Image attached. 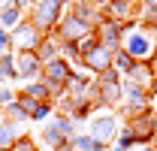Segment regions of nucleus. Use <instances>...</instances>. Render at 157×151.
Listing matches in <instances>:
<instances>
[{"label": "nucleus", "instance_id": "nucleus-1", "mask_svg": "<svg viewBox=\"0 0 157 151\" xmlns=\"http://www.w3.org/2000/svg\"><path fill=\"white\" fill-rule=\"evenodd\" d=\"M121 30H124L121 48L133 57V60H154V55H157V27L154 24H139V27H133L127 21V24H121Z\"/></svg>", "mask_w": 157, "mask_h": 151}, {"label": "nucleus", "instance_id": "nucleus-2", "mask_svg": "<svg viewBox=\"0 0 157 151\" xmlns=\"http://www.w3.org/2000/svg\"><path fill=\"white\" fill-rule=\"evenodd\" d=\"M67 6H70V0H36V3L30 6L27 18H30V24L45 37V33H55V30H58L60 18L67 15Z\"/></svg>", "mask_w": 157, "mask_h": 151}, {"label": "nucleus", "instance_id": "nucleus-3", "mask_svg": "<svg viewBox=\"0 0 157 151\" xmlns=\"http://www.w3.org/2000/svg\"><path fill=\"white\" fill-rule=\"evenodd\" d=\"M9 37H12V52H36L39 42H42V33L30 24L27 15H24V18L9 30Z\"/></svg>", "mask_w": 157, "mask_h": 151}, {"label": "nucleus", "instance_id": "nucleus-4", "mask_svg": "<svg viewBox=\"0 0 157 151\" xmlns=\"http://www.w3.org/2000/svg\"><path fill=\"white\" fill-rule=\"evenodd\" d=\"M118 118L115 115H94L91 118V127H88V133L97 139V145L103 151L109 148V145H115V139H118Z\"/></svg>", "mask_w": 157, "mask_h": 151}, {"label": "nucleus", "instance_id": "nucleus-5", "mask_svg": "<svg viewBox=\"0 0 157 151\" xmlns=\"http://www.w3.org/2000/svg\"><path fill=\"white\" fill-rule=\"evenodd\" d=\"M60 37V42H82V39L88 37V33H94V27H88L82 18H76L73 12H67L63 18H60L58 30H55Z\"/></svg>", "mask_w": 157, "mask_h": 151}, {"label": "nucleus", "instance_id": "nucleus-6", "mask_svg": "<svg viewBox=\"0 0 157 151\" xmlns=\"http://www.w3.org/2000/svg\"><path fill=\"white\" fill-rule=\"evenodd\" d=\"M82 67L88 70L91 76H100V73H106L109 67H112V52L109 48H103V45H94V48H88L85 55H82Z\"/></svg>", "mask_w": 157, "mask_h": 151}, {"label": "nucleus", "instance_id": "nucleus-7", "mask_svg": "<svg viewBox=\"0 0 157 151\" xmlns=\"http://www.w3.org/2000/svg\"><path fill=\"white\" fill-rule=\"evenodd\" d=\"M15 73H18V82H33L42 76V60L36 57V52H15Z\"/></svg>", "mask_w": 157, "mask_h": 151}, {"label": "nucleus", "instance_id": "nucleus-8", "mask_svg": "<svg viewBox=\"0 0 157 151\" xmlns=\"http://www.w3.org/2000/svg\"><path fill=\"white\" fill-rule=\"evenodd\" d=\"M94 33H97V42L103 45V48H109L112 55H115L118 48H121V42H124V30H121V24L112 21V18H106Z\"/></svg>", "mask_w": 157, "mask_h": 151}, {"label": "nucleus", "instance_id": "nucleus-9", "mask_svg": "<svg viewBox=\"0 0 157 151\" xmlns=\"http://www.w3.org/2000/svg\"><path fill=\"white\" fill-rule=\"evenodd\" d=\"M70 12H73L76 18H82V21H85V24H88V27H94V30H97L100 24L106 21V12L100 9V6H97V3H94V0H76Z\"/></svg>", "mask_w": 157, "mask_h": 151}, {"label": "nucleus", "instance_id": "nucleus-10", "mask_svg": "<svg viewBox=\"0 0 157 151\" xmlns=\"http://www.w3.org/2000/svg\"><path fill=\"white\" fill-rule=\"evenodd\" d=\"M154 73H157V70H154L151 60H136V67L124 76V79H127L130 85H136V88H145V91H148L151 82H154Z\"/></svg>", "mask_w": 157, "mask_h": 151}, {"label": "nucleus", "instance_id": "nucleus-11", "mask_svg": "<svg viewBox=\"0 0 157 151\" xmlns=\"http://www.w3.org/2000/svg\"><path fill=\"white\" fill-rule=\"evenodd\" d=\"M133 9H136L133 0H109L106 3V18L118 21V24H127L130 15H133Z\"/></svg>", "mask_w": 157, "mask_h": 151}, {"label": "nucleus", "instance_id": "nucleus-12", "mask_svg": "<svg viewBox=\"0 0 157 151\" xmlns=\"http://www.w3.org/2000/svg\"><path fill=\"white\" fill-rule=\"evenodd\" d=\"M0 112H3V121H9V124H15V127H24V124L30 121V112H27V109L18 103V97H15L12 103L0 106Z\"/></svg>", "mask_w": 157, "mask_h": 151}, {"label": "nucleus", "instance_id": "nucleus-13", "mask_svg": "<svg viewBox=\"0 0 157 151\" xmlns=\"http://www.w3.org/2000/svg\"><path fill=\"white\" fill-rule=\"evenodd\" d=\"M36 57L42 64L60 57V37L58 33H45V37H42V42H39V48H36Z\"/></svg>", "mask_w": 157, "mask_h": 151}, {"label": "nucleus", "instance_id": "nucleus-14", "mask_svg": "<svg viewBox=\"0 0 157 151\" xmlns=\"http://www.w3.org/2000/svg\"><path fill=\"white\" fill-rule=\"evenodd\" d=\"M18 94L30 97V100H36V103H48V100H52V91H48V85H45L42 79H33V82H24ZM52 103H55V100H52Z\"/></svg>", "mask_w": 157, "mask_h": 151}, {"label": "nucleus", "instance_id": "nucleus-15", "mask_svg": "<svg viewBox=\"0 0 157 151\" xmlns=\"http://www.w3.org/2000/svg\"><path fill=\"white\" fill-rule=\"evenodd\" d=\"M39 139H42V142H45L52 151H58L60 145H67V139L60 136V130L55 127V121H52V118L45 121V127H42V133H39Z\"/></svg>", "mask_w": 157, "mask_h": 151}, {"label": "nucleus", "instance_id": "nucleus-16", "mask_svg": "<svg viewBox=\"0 0 157 151\" xmlns=\"http://www.w3.org/2000/svg\"><path fill=\"white\" fill-rule=\"evenodd\" d=\"M3 82H18V73H15V52L0 55V85H3Z\"/></svg>", "mask_w": 157, "mask_h": 151}, {"label": "nucleus", "instance_id": "nucleus-17", "mask_svg": "<svg viewBox=\"0 0 157 151\" xmlns=\"http://www.w3.org/2000/svg\"><path fill=\"white\" fill-rule=\"evenodd\" d=\"M52 121H55V127L60 130V136H63L67 142H70V139H73V136L78 133V121L67 118V115H58V112H55V115H52Z\"/></svg>", "mask_w": 157, "mask_h": 151}, {"label": "nucleus", "instance_id": "nucleus-18", "mask_svg": "<svg viewBox=\"0 0 157 151\" xmlns=\"http://www.w3.org/2000/svg\"><path fill=\"white\" fill-rule=\"evenodd\" d=\"M70 145H73L76 151H103V148L97 145V139H94V136H91L88 130H78L76 136L70 139Z\"/></svg>", "mask_w": 157, "mask_h": 151}, {"label": "nucleus", "instance_id": "nucleus-19", "mask_svg": "<svg viewBox=\"0 0 157 151\" xmlns=\"http://www.w3.org/2000/svg\"><path fill=\"white\" fill-rule=\"evenodd\" d=\"M21 136V127L9 124V121H0V151H9V145Z\"/></svg>", "mask_w": 157, "mask_h": 151}, {"label": "nucleus", "instance_id": "nucleus-20", "mask_svg": "<svg viewBox=\"0 0 157 151\" xmlns=\"http://www.w3.org/2000/svg\"><path fill=\"white\" fill-rule=\"evenodd\" d=\"M112 67H115V70H118L121 76H127L130 70H133V67H136V60H133V57L127 55L124 48H118L115 55H112Z\"/></svg>", "mask_w": 157, "mask_h": 151}, {"label": "nucleus", "instance_id": "nucleus-21", "mask_svg": "<svg viewBox=\"0 0 157 151\" xmlns=\"http://www.w3.org/2000/svg\"><path fill=\"white\" fill-rule=\"evenodd\" d=\"M27 12L24 9H18V6H12V9H6V12H0V27H6V30H12L15 24H18L21 18H24Z\"/></svg>", "mask_w": 157, "mask_h": 151}, {"label": "nucleus", "instance_id": "nucleus-22", "mask_svg": "<svg viewBox=\"0 0 157 151\" xmlns=\"http://www.w3.org/2000/svg\"><path fill=\"white\" fill-rule=\"evenodd\" d=\"M9 151H39L36 139H33V133H21L18 139L9 145Z\"/></svg>", "mask_w": 157, "mask_h": 151}, {"label": "nucleus", "instance_id": "nucleus-23", "mask_svg": "<svg viewBox=\"0 0 157 151\" xmlns=\"http://www.w3.org/2000/svg\"><path fill=\"white\" fill-rule=\"evenodd\" d=\"M55 115V103L48 100V103H36L33 106V112H30V121H48Z\"/></svg>", "mask_w": 157, "mask_h": 151}, {"label": "nucleus", "instance_id": "nucleus-24", "mask_svg": "<svg viewBox=\"0 0 157 151\" xmlns=\"http://www.w3.org/2000/svg\"><path fill=\"white\" fill-rule=\"evenodd\" d=\"M9 52H12V37L6 27H0V55H9Z\"/></svg>", "mask_w": 157, "mask_h": 151}, {"label": "nucleus", "instance_id": "nucleus-25", "mask_svg": "<svg viewBox=\"0 0 157 151\" xmlns=\"http://www.w3.org/2000/svg\"><path fill=\"white\" fill-rule=\"evenodd\" d=\"M15 94H12V88H6V85H0V106H6V103H12Z\"/></svg>", "mask_w": 157, "mask_h": 151}, {"label": "nucleus", "instance_id": "nucleus-26", "mask_svg": "<svg viewBox=\"0 0 157 151\" xmlns=\"http://www.w3.org/2000/svg\"><path fill=\"white\" fill-rule=\"evenodd\" d=\"M15 6V0H0V12H6V9H12Z\"/></svg>", "mask_w": 157, "mask_h": 151}, {"label": "nucleus", "instance_id": "nucleus-27", "mask_svg": "<svg viewBox=\"0 0 157 151\" xmlns=\"http://www.w3.org/2000/svg\"><path fill=\"white\" fill-rule=\"evenodd\" d=\"M148 94L157 97V73H154V82H151V88H148Z\"/></svg>", "mask_w": 157, "mask_h": 151}, {"label": "nucleus", "instance_id": "nucleus-28", "mask_svg": "<svg viewBox=\"0 0 157 151\" xmlns=\"http://www.w3.org/2000/svg\"><path fill=\"white\" fill-rule=\"evenodd\" d=\"M112 151H130V148H127V145H118V142H115V145H112Z\"/></svg>", "mask_w": 157, "mask_h": 151}, {"label": "nucleus", "instance_id": "nucleus-29", "mask_svg": "<svg viewBox=\"0 0 157 151\" xmlns=\"http://www.w3.org/2000/svg\"><path fill=\"white\" fill-rule=\"evenodd\" d=\"M58 151H76V148H73V145H70V142H67V145H60Z\"/></svg>", "mask_w": 157, "mask_h": 151}, {"label": "nucleus", "instance_id": "nucleus-30", "mask_svg": "<svg viewBox=\"0 0 157 151\" xmlns=\"http://www.w3.org/2000/svg\"><path fill=\"white\" fill-rule=\"evenodd\" d=\"M130 151H133V148H130ZM139 151H157V148H151V145H142Z\"/></svg>", "mask_w": 157, "mask_h": 151}, {"label": "nucleus", "instance_id": "nucleus-31", "mask_svg": "<svg viewBox=\"0 0 157 151\" xmlns=\"http://www.w3.org/2000/svg\"><path fill=\"white\" fill-rule=\"evenodd\" d=\"M154 118H157V103H154Z\"/></svg>", "mask_w": 157, "mask_h": 151}, {"label": "nucleus", "instance_id": "nucleus-32", "mask_svg": "<svg viewBox=\"0 0 157 151\" xmlns=\"http://www.w3.org/2000/svg\"><path fill=\"white\" fill-rule=\"evenodd\" d=\"M133 3H136V0H133ZM139 3H142V0H139Z\"/></svg>", "mask_w": 157, "mask_h": 151}, {"label": "nucleus", "instance_id": "nucleus-33", "mask_svg": "<svg viewBox=\"0 0 157 151\" xmlns=\"http://www.w3.org/2000/svg\"><path fill=\"white\" fill-rule=\"evenodd\" d=\"M33 3H36V0H33Z\"/></svg>", "mask_w": 157, "mask_h": 151}]
</instances>
